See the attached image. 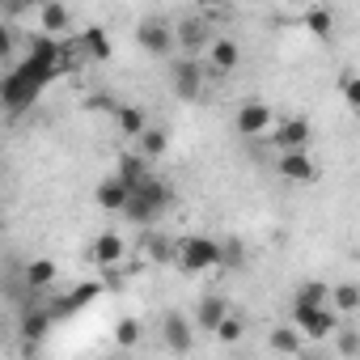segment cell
<instances>
[{
  "instance_id": "obj_1",
  "label": "cell",
  "mask_w": 360,
  "mask_h": 360,
  "mask_svg": "<svg viewBox=\"0 0 360 360\" xmlns=\"http://www.w3.org/2000/svg\"><path fill=\"white\" fill-rule=\"evenodd\" d=\"M60 77V68H51V64H39V60H30L26 56V64H18L9 77H5V89H0V94H5V106L18 115V110H26L39 94H43V85L47 81H56Z\"/></svg>"
},
{
  "instance_id": "obj_2",
  "label": "cell",
  "mask_w": 360,
  "mask_h": 360,
  "mask_svg": "<svg viewBox=\"0 0 360 360\" xmlns=\"http://www.w3.org/2000/svg\"><path fill=\"white\" fill-rule=\"evenodd\" d=\"M169 204H174V187L161 183V178H144L140 187H131V200H127L123 217H127L131 225H153L157 217L169 212Z\"/></svg>"
},
{
  "instance_id": "obj_3",
  "label": "cell",
  "mask_w": 360,
  "mask_h": 360,
  "mask_svg": "<svg viewBox=\"0 0 360 360\" xmlns=\"http://www.w3.org/2000/svg\"><path fill=\"white\" fill-rule=\"evenodd\" d=\"M174 263L183 271H191V276L212 271V267H221V242L217 238H183L178 250H174Z\"/></svg>"
},
{
  "instance_id": "obj_4",
  "label": "cell",
  "mask_w": 360,
  "mask_h": 360,
  "mask_svg": "<svg viewBox=\"0 0 360 360\" xmlns=\"http://www.w3.org/2000/svg\"><path fill=\"white\" fill-rule=\"evenodd\" d=\"M292 322L301 326L305 339H330L339 330V309L335 305H305V301H292Z\"/></svg>"
},
{
  "instance_id": "obj_5",
  "label": "cell",
  "mask_w": 360,
  "mask_h": 360,
  "mask_svg": "<svg viewBox=\"0 0 360 360\" xmlns=\"http://www.w3.org/2000/svg\"><path fill=\"white\" fill-rule=\"evenodd\" d=\"M169 89L178 98H200V89H204V64L195 56H174L169 60Z\"/></svg>"
},
{
  "instance_id": "obj_6",
  "label": "cell",
  "mask_w": 360,
  "mask_h": 360,
  "mask_svg": "<svg viewBox=\"0 0 360 360\" xmlns=\"http://www.w3.org/2000/svg\"><path fill=\"white\" fill-rule=\"evenodd\" d=\"M136 43L148 51V56H157V60H169V51L178 47V34H174V26L169 22H140L136 26Z\"/></svg>"
},
{
  "instance_id": "obj_7",
  "label": "cell",
  "mask_w": 360,
  "mask_h": 360,
  "mask_svg": "<svg viewBox=\"0 0 360 360\" xmlns=\"http://www.w3.org/2000/svg\"><path fill=\"white\" fill-rule=\"evenodd\" d=\"M276 174L284 178V183L305 187V183H314V178H318V165H314L309 148H288V153H280V157H276Z\"/></svg>"
},
{
  "instance_id": "obj_8",
  "label": "cell",
  "mask_w": 360,
  "mask_h": 360,
  "mask_svg": "<svg viewBox=\"0 0 360 360\" xmlns=\"http://www.w3.org/2000/svg\"><path fill=\"white\" fill-rule=\"evenodd\" d=\"M309 140H314V127H309V119H301V115H292V119H276V127H271V148H276V153L309 148Z\"/></svg>"
},
{
  "instance_id": "obj_9",
  "label": "cell",
  "mask_w": 360,
  "mask_h": 360,
  "mask_svg": "<svg viewBox=\"0 0 360 360\" xmlns=\"http://www.w3.org/2000/svg\"><path fill=\"white\" fill-rule=\"evenodd\" d=\"M271 123H276V115H271V106L267 102H242L238 110H233V127H238V136H267L271 131Z\"/></svg>"
},
{
  "instance_id": "obj_10",
  "label": "cell",
  "mask_w": 360,
  "mask_h": 360,
  "mask_svg": "<svg viewBox=\"0 0 360 360\" xmlns=\"http://www.w3.org/2000/svg\"><path fill=\"white\" fill-rule=\"evenodd\" d=\"M174 34H178V47H183L187 56H200V51H208L212 47V22L208 18H183L174 26Z\"/></svg>"
},
{
  "instance_id": "obj_11",
  "label": "cell",
  "mask_w": 360,
  "mask_h": 360,
  "mask_svg": "<svg viewBox=\"0 0 360 360\" xmlns=\"http://www.w3.org/2000/svg\"><path fill=\"white\" fill-rule=\"evenodd\" d=\"M94 200H98V208H102V212H123V208H127V200H131V187L123 183L119 174H110V178H102V183H98Z\"/></svg>"
},
{
  "instance_id": "obj_12",
  "label": "cell",
  "mask_w": 360,
  "mask_h": 360,
  "mask_svg": "<svg viewBox=\"0 0 360 360\" xmlns=\"http://www.w3.org/2000/svg\"><path fill=\"white\" fill-rule=\"evenodd\" d=\"M77 43V56L81 60H94V64H106L110 56H115V47H110V34L106 30H98V26H89L81 39H72Z\"/></svg>"
},
{
  "instance_id": "obj_13",
  "label": "cell",
  "mask_w": 360,
  "mask_h": 360,
  "mask_svg": "<svg viewBox=\"0 0 360 360\" xmlns=\"http://www.w3.org/2000/svg\"><path fill=\"white\" fill-rule=\"evenodd\" d=\"M204 64H212L217 72H233L242 64V51H238L233 39H212V47L204 51Z\"/></svg>"
},
{
  "instance_id": "obj_14",
  "label": "cell",
  "mask_w": 360,
  "mask_h": 360,
  "mask_svg": "<svg viewBox=\"0 0 360 360\" xmlns=\"http://www.w3.org/2000/svg\"><path fill=\"white\" fill-rule=\"evenodd\" d=\"M229 318V301L225 297H217V292H208L200 305H195V326H204V330H212L217 335V326Z\"/></svg>"
},
{
  "instance_id": "obj_15",
  "label": "cell",
  "mask_w": 360,
  "mask_h": 360,
  "mask_svg": "<svg viewBox=\"0 0 360 360\" xmlns=\"http://www.w3.org/2000/svg\"><path fill=\"white\" fill-rule=\"evenodd\" d=\"M161 335H165V343H169V352H191V326H187V318L183 314H165V322H161Z\"/></svg>"
},
{
  "instance_id": "obj_16",
  "label": "cell",
  "mask_w": 360,
  "mask_h": 360,
  "mask_svg": "<svg viewBox=\"0 0 360 360\" xmlns=\"http://www.w3.org/2000/svg\"><path fill=\"white\" fill-rule=\"evenodd\" d=\"M39 26H43L47 34H68V26H72L68 5H60V0H47V5L39 9Z\"/></svg>"
},
{
  "instance_id": "obj_17",
  "label": "cell",
  "mask_w": 360,
  "mask_h": 360,
  "mask_svg": "<svg viewBox=\"0 0 360 360\" xmlns=\"http://www.w3.org/2000/svg\"><path fill=\"white\" fill-rule=\"evenodd\" d=\"M115 174L123 178L127 187H140L144 178H148V157H144L140 148H136V153H123V157H119V169H115Z\"/></svg>"
},
{
  "instance_id": "obj_18",
  "label": "cell",
  "mask_w": 360,
  "mask_h": 360,
  "mask_svg": "<svg viewBox=\"0 0 360 360\" xmlns=\"http://www.w3.org/2000/svg\"><path fill=\"white\" fill-rule=\"evenodd\" d=\"M123 250H127V246H123V238H119V233H102V238L94 242V250H89V255H94V263H98V267H115V263L123 259Z\"/></svg>"
},
{
  "instance_id": "obj_19",
  "label": "cell",
  "mask_w": 360,
  "mask_h": 360,
  "mask_svg": "<svg viewBox=\"0 0 360 360\" xmlns=\"http://www.w3.org/2000/svg\"><path fill=\"white\" fill-rule=\"evenodd\" d=\"M267 347H271V352H284V356H297V352L305 347L301 326H297V322H292V326H276V330L267 335Z\"/></svg>"
},
{
  "instance_id": "obj_20",
  "label": "cell",
  "mask_w": 360,
  "mask_h": 360,
  "mask_svg": "<svg viewBox=\"0 0 360 360\" xmlns=\"http://www.w3.org/2000/svg\"><path fill=\"white\" fill-rule=\"evenodd\" d=\"M136 144H140V153H144V157H161V153L169 148V131H165V127H153V123H148V127H144V131L136 136Z\"/></svg>"
},
{
  "instance_id": "obj_21",
  "label": "cell",
  "mask_w": 360,
  "mask_h": 360,
  "mask_svg": "<svg viewBox=\"0 0 360 360\" xmlns=\"http://www.w3.org/2000/svg\"><path fill=\"white\" fill-rule=\"evenodd\" d=\"M330 305H335L339 314H356V309H360V284H352V280L335 284V288H330Z\"/></svg>"
},
{
  "instance_id": "obj_22",
  "label": "cell",
  "mask_w": 360,
  "mask_h": 360,
  "mask_svg": "<svg viewBox=\"0 0 360 360\" xmlns=\"http://www.w3.org/2000/svg\"><path fill=\"white\" fill-rule=\"evenodd\" d=\"M115 119H119V131H123V136H140V131L148 127V115H144L140 106H119Z\"/></svg>"
},
{
  "instance_id": "obj_23",
  "label": "cell",
  "mask_w": 360,
  "mask_h": 360,
  "mask_svg": "<svg viewBox=\"0 0 360 360\" xmlns=\"http://www.w3.org/2000/svg\"><path fill=\"white\" fill-rule=\"evenodd\" d=\"M26 284L39 292V288H51L56 284V263L51 259H34L30 267H26Z\"/></svg>"
},
{
  "instance_id": "obj_24",
  "label": "cell",
  "mask_w": 360,
  "mask_h": 360,
  "mask_svg": "<svg viewBox=\"0 0 360 360\" xmlns=\"http://www.w3.org/2000/svg\"><path fill=\"white\" fill-rule=\"evenodd\" d=\"M305 30L314 34V39H330V30H335V18H330V9H305Z\"/></svg>"
},
{
  "instance_id": "obj_25",
  "label": "cell",
  "mask_w": 360,
  "mask_h": 360,
  "mask_svg": "<svg viewBox=\"0 0 360 360\" xmlns=\"http://www.w3.org/2000/svg\"><path fill=\"white\" fill-rule=\"evenodd\" d=\"M98 292H102L98 284H81V288H77L72 297H64V301L56 305V314H72V309H81V305H89V301H94Z\"/></svg>"
},
{
  "instance_id": "obj_26",
  "label": "cell",
  "mask_w": 360,
  "mask_h": 360,
  "mask_svg": "<svg viewBox=\"0 0 360 360\" xmlns=\"http://www.w3.org/2000/svg\"><path fill=\"white\" fill-rule=\"evenodd\" d=\"M297 301H305V305H322V301H330V284H322V280H305V284L297 288Z\"/></svg>"
},
{
  "instance_id": "obj_27",
  "label": "cell",
  "mask_w": 360,
  "mask_h": 360,
  "mask_svg": "<svg viewBox=\"0 0 360 360\" xmlns=\"http://www.w3.org/2000/svg\"><path fill=\"white\" fill-rule=\"evenodd\" d=\"M140 335H144V330H140L136 318H119V326H115V343H119V347H136Z\"/></svg>"
},
{
  "instance_id": "obj_28",
  "label": "cell",
  "mask_w": 360,
  "mask_h": 360,
  "mask_svg": "<svg viewBox=\"0 0 360 360\" xmlns=\"http://www.w3.org/2000/svg\"><path fill=\"white\" fill-rule=\"evenodd\" d=\"M335 347H339V356H360V330L356 326H339L335 330Z\"/></svg>"
},
{
  "instance_id": "obj_29",
  "label": "cell",
  "mask_w": 360,
  "mask_h": 360,
  "mask_svg": "<svg viewBox=\"0 0 360 360\" xmlns=\"http://www.w3.org/2000/svg\"><path fill=\"white\" fill-rule=\"evenodd\" d=\"M174 250H178V242H165V238H148V246H144V255H148L153 263H169Z\"/></svg>"
},
{
  "instance_id": "obj_30",
  "label": "cell",
  "mask_w": 360,
  "mask_h": 360,
  "mask_svg": "<svg viewBox=\"0 0 360 360\" xmlns=\"http://www.w3.org/2000/svg\"><path fill=\"white\" fill-rule=\"evenodd\" d=\"M242 259H246L242 242H221V267H242Z\"/></svg>"
},
{
  "instance_id": "obj_31",
  "label": "cell",
  "mask_w": 360,
  "mask_h": 360,
  "mask_svg": "<svg viewBox=\"0 0 360 360\" xmlns=\"http://www.w3.org/2000/svg\"><path fill=\"white\" fill-rule=\"evenodd\" d=\"M217 339H221V343H238V339H242V318L229 314V318L217 326Z\"/></svg>"
},
{
  "instance_id": "obj_32",
  "label": "cell",
  "mask_w": 360,
  "mask_h": 360,
  "mask_svg": "<svg viewBox=\"0 0 360 360\" xmlns=\"http://www.w3.org/2000/svg\"><path fill=\"white\" fill-rule=\"evenodd\" d=\"M339 89H343V102H347L352 110H360V77H343Z\"/></svg>"
},
{
  "instance_id": "obj_33",
  "label": "cell",
  "mask_w": 360,
  "mask_h": 360,
  "mask_svg": "<svg viewBox=\"0 0 360 360\" xmlns=\"http://www.w3.org/2000/svg\"><path fill=\"white\" fill-rule=\"evenodd\" d=\"M47 322H51V314H30V318H26V335H34V339H39V335L47 330Z\"/></svg>"
},
{
  "instance_id": "obj_34",
  "label": "cell",
  "mask_w": 360,
  "mask_h": 360,
  "mask_svg": "<svg viewBox=\"0 0 360 360\" xmlns=\"http://www.w3.org/2000/svg\"><path fill=\"white\" fill-rule=\"evenodd\" d=\"M0 56H13V26H0Z\"/></svg>"
},
{
  "instance_id": "obj_35",
  "label": "cell",
  "mask_w": 360,
  "mask_h": 360,
  "mask_svg": "<svg viewBox=\"0 0 360 360\" xmlns=\"http://www.w3.org/2000/svg\"><path fill=\"white\" fill-rule=\"evenodd\" d=\"M200 5H204V9H229L233 0H200Z\"/></svg>"
}]
</instances>
